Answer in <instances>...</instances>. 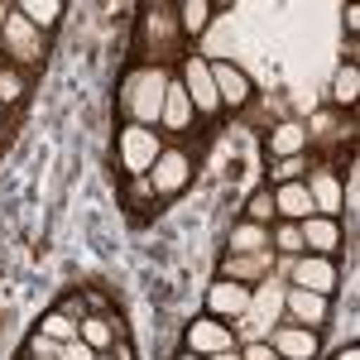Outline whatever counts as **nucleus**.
I'll use <instances>...</instances> for the list:
<instances>
[{
    "label": "nucleus",
    "mask_w": 360,
    "mask_h": 360,
    "mask_svg": "<svg viewBox=\"0 0 360 360\" xmlns=\"http://www.w3.org/2000/svg\"><path fill=\"white\" fill-rule=\"evenodd\" d=\"M164 91H168V72L164 68H139V72H130L125 86H120V111L130 115L125 125L154 130L159 115H164Z\"/></svg>",
    "instance_id": "1"
},
{
    "label": "nucleus",
    "mask_w": 360,
    "mask_h": 360,
    "mask_svg": "<svg viewBox=\"0 0 360 360\" xmlns=\"http://www.w3.org/2000/svg\"><path fill=\"white\" fill-rule=\"evenodd\" d=\"M0 53H10V58H5L10 68L34 72V68L44 63V53H49V34H39V29H34L25 15L10 5V15L0 20Z\"/></svg>",
    "instance_id": "2"
},
{
    "label": "nucleus",
    "mask_w": 360,
    "mask_h": 360,
    "mask_svg": "<svg viewBox=\"0 0 360 360\" xmlns=\"http://www.w3.org/2000/svg\"><path fill=\"white\" fill-rule=\"evenodd\" d=\"M159 154H164L159 130H144V125H125V130H120V168H125L130 178H144Z\"/></svg>",
    "instance_id": "3"
},
{
    "label": "nucleus",
    "mask_w": 360,
    "mask_h": 360,
    "mask_svg": "<svg viewBox=\"0 0 360 360\" xmlns=\"http://www.w3.org/2000/svg\"><path fill=\"white\" fill-rule=\"evenodd\" d=\"M183 91L193 101V115H217L221 111V96H217V82H212V63L207 58H183Z\"/></svg>",
    "instance_id": "4"
},
{
    "label": "nucleus",
    "mask_w": 360,
    "mask_h": 360,
    "mask_svg": "<svg viewBox=\"0 0 360 360\" xmlns=\"http://www.w3.org/2000/svg\"><path fill=\"white\" fill-rule=\"evenodd\" d=\"M144 178H149L154 197H178L183 188H188V183H193V159H188L183 149H164Z\"/></svg>",
    "instance_id": "5"
},
{
    "label": "nucleus",
    "mask_w": 360,
    "mask_h": 360,
    "mask_svg": "<svg viewBox=\"0 0 360 360\" xmlns=\"http://www.w3.org/2000/svg\"><path fill=\"white\" fill-rule=\"evenodd\" d=\"M327 312H332V303H327L322 293H307V288H293V283L283 288V317H288L293 327H312V332H317V327L327 322Z\"/></svg>",
    "instance_id": "6"
},
{
    "label": "nucleus",
    "mask_w": 360,
    "mask_h": 360,
    "mask_svg": "<svg viewBox=\"0 0 360 360\" xmlns=\"http://www.w3.org/2000/svg\"><path fill=\"white\" fill-rule=\"evenodd\" d=\"M293 288H307V293L332 298L336 293V264L322 259V255H298V259H293Z\"/></svg>",
    "instance_id": "7"
},
{
    "label": "nucleus",
    "mask_w": 360,
    "mask_h": 360,
    "mask_svg": "<svg viewBox=\"0 0 360 360\" xmlns=\"http://www.w3.org/2000/svg\"><path fill=\"white\" fill-rule=\"evenodd\" d=\"M240 312H250V288L245 283H231V278H217V283L207 288V317L231 322V317H240Z\"/></svg>",
    "instance_id": "8"
},
{
    "label": "nucleus",
    "mask_w": 360,
    "mask_h": 360,
    "mask_svg": "<svg viewBox=\"0 0 360 360\" xmlns=\"http://www.w3.org/2000/svg\"><path fill=\"white\" fill-rule=\"evenodd\" d=\"M269 346L278 351V360H312L317 356V332L312 327H293V322H278L269 332Z\"/></svg>",
    "instance_id": "9"
},
{
    "label": "nucleus",
    "mask_w": 360,
    "mask_h": 360,
    "mask_svg": "<svg viewBox=\"0 0 360 360\" xmlns=\"http://www.w3.org/2000/svg\"><path fill=\"white\" fill-rule=\"evenodd\" d=\"M231 346H236V336L217 317H197L193 327H188V351L193 356H217V351H231Z\"/></svg>",
    "instance_id": "10"
},
{
    "label": "nucleus",
    "mask_w": 360,
    "mask_h": 360,
    "mask_svg": "<svg viewBox=\"0 0 360 360\" xmlns=\"http://www.w3.org/2000/svg\"><path fill=\"white\" fill-rule=\"evenodd\" d=\"M212 82H217V96H221V111H240L250 101V77L236 63H212Z\"/></svg>",
    "instance_id": "11"
},
{
    "label": "nucleus",
    "mask_w": 360,
    "mask_h": 360,
    "mask_svg": "<svg viewBox=\"0 0 360 360\" xmlns=\"http://www.w3.org/2000/svg\"><path fill=\"white\" fill-rule=\"evenodd\" d=\"M274 269V250H259V255H226L221 259V278L231 283H259V278H269Z\"/></svg>",
    "instance_id": "12"
},
{
    "label": "nucleus",
    "mask_w": 360,
    "mask_h": 360,
    "mask_svg": "<svg viewBox=\"0 0 360 360\" xmlns=\"http://www.w3.org/2000/svg\"><path fill=\"white\" fill-rule=\"evenodd\" d=\"M307 217H317L307 183H283V188H274V221H307Z\"/></svg>",
    "instance_id": "13"
},
{
    "label": "nucleus",
    "mask_w": 360,
    "mask_h": 360,
    "mask_svg": "<svg viewBox=\"0 0 360 360\" xmlns=\"http://www.w3.org/2000/svg\"><path fill=\"white\" fill-rule=\"evenodd\" d=\"M77 336L101 356V351H111L115 341H125L130 332H125V322H120L115 312H106V317H82V322H77Z\"/></svg>",
    "instance_id": "14"
},
{
    "label": "nucleus",
    "mask_w": 360,
    "mask_h": 360,
    "mask_svg": "<svg viewBox=\"0 0 360 360\" xmlns=\"http://www.w3.org/2000/svg\"><path fill=\"white\" fill-rule=\"evenodd\" d=\"M307 193H312V207H317V217H332L341 212V183H336L332 168H307Z\"/></svg>",
    "instance_id": "15"
},
{
    "label": "nucleus",
    "mask_w": 360,
    "mask_h": 360,
    "mask_svg": "<svg viewBox=\"0 0 360 360\" xmlns=\"http://www.w3.org/2000/svg\"><path fill=\"white\" fill-rule=\"evenodd\" d=\"M298 231H303V255L332 259L336 245H341V231H336L332 217H307V221H298Z\"/></svg>",
    "instance_id": "16"
},
{
    "label": "nucleus",
    "mask_w": 360,
    "mask_h": 360,
    "mask_svg": "<svg viewBox=\"0 0 360 360\" xmlns=\"http://www.w3.org/2000/svg\"><path fill=\"white\" fill-rule=\"evenodd\" d=\"M283 288H288V283H278V278H259V283L250 288V312H255L259 322L278 327V322H283Z\"/></svg>",
    "instance_id": "17"
},
{
    "label": "nucleus",
    "mask_w": 360,
    "mask_h": 360,
    "mask_svg": "<svg viewBox=\"0 0 360 360\" xmlns=\"http://www.w3.org/2000/svg\"><path fill=\"white\" fill-rule=\"evenodd\" d=\"M159 125H164V130H188V125H193V101H188V91H183V82H178V77H168Z\"/></svg>",
    "instance_id": "18"
},
{
    "label": "nucleus",
    "mask_w": 360,
    "mask_h": 360,
    "mask_svg": "<svg viewBox=\"0 0 360 360\" xmlns=\"http://www.w3.org/2000/svg\"><path fill=\"white\" fill-rule=\"evenodd\" d=\"M173 39H178L173 5H144V44H159V49H168Z\"/></svg>",
    "instance_id": "19"
},
{
    "label": "nucleus",
    "mask_w": 360,
    "mask_h": 360,
    "mask_svg": "<svg viewBox=\"0 0 360 360\" xmlns=\"http://www.w3.org/2000/svg\"><path fill=\"white\" fill-rule=\"evenodd\" d=\"M15 10H20V15H25V20L39 29V34H53L58 20L68 15V10H63V0H20Z\"/></svg>",
    "instance_id": "20"
},
{
    "label": "nucleus",
    "mask_w": 360,
    "mask_h": 360,
    "mask_svg": "<svg viewBox=\"0 0 360 360\" xmlns=\"http://www.w3.org/2000/svg\"><path fill=\"white\" fill-rule=\"evenodd\" d=\"M226 255H259V250H269V226H255V221H240L231 226V240H226Z\"/></svg>",
    "instance_id": "21"
},
{
    "label": "nucleus",
    "mask_w": 360,
    "mask_h": 360,
    "mask_svg": "<svg viewBox=\"0 0 360 360\" xmlns=\"http://www.w3.org/2000/svg\"><path fill=\"white\" fill-rule=\"evenodd\" d=\"M303 149H307V130L293 125V120H283L274 135H269V154H274V159H293V154H303Z\"/></svg>",
    "instance_id": "22"
},
{
    "label": "nucleus",
    "mask_w": 360,
    "mask_h": 360,
    "mask_svg": "<svg viewBox=\"0 0 360 360\" xmlns=\"http://www.w3.org/2000/svg\"><path fill=\"white\" fill-rule=\"evenodd\" d=\"M212 10L217 5H207V0H183V5H173V20H178V34H202L207 20H212Z\"/></svg>",
    "instance_id": "23"
},
{
    "label": "nucleus",
    "mask_w": 360,
    "mask_h": 360,
    "mask_svg": "<svg viewBox=\"0 0 360 360\" xmlns=\"http://www.w3.org/2000/svg\"><path fill=\"white\" fill-rule=\"evenodd\" d=\"M269 322H259L255 312H240V317H231V336H236V346H255V341H269Z\"/></svg>",
    "instance_id": "24"
},
{
    "label": "nucleus",
    "mask_w": 360,
    "mask_h": 360,
    "mask_svg": "<svg viewBox=\"0 0 360 360\" xmlns=\"http://www.w3.org/2000/svg\"><path fill=\"white\" fill-rule=\"evenodd\" d=\"M269 250H278V255H303V231H298V221H274Z\"/></svg>",
    "instance_id": "25"
},
{
    "label": "nucleus",
    "mask_w": 360,
    "mask_h": 360,
    "mask_svg": "<svg viewBox=\"0 0 360 360\" xmlns=\"http://www.w3.org/2000/svg\"><path fill=\"white\" fill-rule=\"evenodd\" d=\"M332 96H336V106H356V96H360V72H356V63H346V68L336 72Z\"/></svg>",
    "instance_id": "26"
},
{
    "label": "nucleus",
    "mask_w": 360,
    "mask_h": 360,
    "mask_svg": "<svg viewBox=\"0 0 360 360\" xmlns=\"http://www.w3.org/2000/svg\"><path fill=\"white\" fill-rule=\"evenodd\" d=\"M245 221H255V226L274 221V188H259V193L245 202Z\"/></svg>",
    "instance_id": "27"
},
{
    "label": "nucleus",
    "mask_w": 360,
    "mask_h": 360,
    "mask_svg": "<svg viewBox=\"0 0 360 360\" xmlns=\"http://www.w3.org/2000/svg\"><path fill=\"white\" fill-rule=\"evenodd\" d=\"M303 173H307V159L293 154V159H278V164L269 168V183H274V188H283V183H303Z\"/></svg>",
    "instance_id": "28"
},
{
    "label": "nucleus",
    "mask_w": 360,
    "mask_h": 360,
    "mask_svg": "<svg viewBox=\"0 0 360 360\" xmlns=\"http://www.w3.org/2000/svg\"><path fill=\"white\" fill-rule=\"evenodd\" d=\"M39 332L53 336V341H72V336H77V322H68V317L53 307V312H44V317H39Z\"/></svg>",
    "instance_id": "29"
},
{
    "label": "nucleus",
    "mask_w": 360,
    "mask_h": 360,
    "mask_svg": "<svg viewBox=\"0 0 360 360\" xmlns=\"http://www.w3.org/2000/svg\"><path fill=\"white\" fill-rule=\"evenodd\" d=\"M20 96H25V72L20 68H5L0 72V106H20Z\"/></svg>",
    "instance_id": "30"
},
{
    "label": "nucleus",
    "mask_w": 360,
    "mask_h": 360,
    "mask_svg": "<svg viewBox=\"0 0 360 360\" xmlns=\"http://www.w3.org/2000/svg\"><path fill=\"white\" fill-rule=\"evenodd\" d=\"M125 202H130V212H149V207H154V188H149V178H130Z\"/></svg>",
    "instance_id": "31"
},
{
    "label": "nucleus",
    "mask_w": 360,
    "mask_h": 360,
    "mask_svg": "<svg viewBox=\"0 0 360 360\" xmlns=\"http://www.w3.org/2000/svg\"><path fill=\"white\" fill-rule=\"evenodd\" d=\"M58 346H63V341H53V336H44V332H34V336H29V346H25V356L58 360Z\"/></svg>",
    "instance_id": "32"
},
{
    "label": "nucleus",
    "mask_w": 360,
    "mask_h": 360,
    "mask_svg": "<svg viewBox=\"0 0 360 360\" xmlns=\"http://www.w3.org/2000/svg\"><path fill=\"white\" fill-rule=\"evenodd\" d=\"M58 360H96V351L86 346L82 336H72V341H63V346H58Z\"/></svg>",
    "instance_id": "33"
},
{
    "label": "nucleus",
    "mask_w": 360,
    "mask_h": 360,
    "mask_svg": "<svg viewBox=\"0 0 360 360\" xmlns=\"http://www.w3.org/2000/svg\"><path fill=\"white\" fill-rule=\"evenodd\" d=\"M58 312H63L68 322H82V317H91V312H86V303H82V293H68V298L58 303Z\"/></svg>",
    "instance_id": "34"
},
{
    "label": "nucleus",
    "mask_w": 360,
    "mask_h": 360,
    "mask_svg": "<svg viewBox=\"0 0 360 360\" xmlns=\"http://www.w3.org/2000/svg\"><path fill=\"white\" fill-rule=\"evenodd\" d=\"M82 303H86L91 317H106V312H111V303H106V293H101V288H82Z\"/></svg>",
    "instance_id": "35"
},
{
    "label": "nucleus",
    "mask_w": 360,
    "mask_h": 360,
    "mask_svg": "<svg viewBox=\"0 0 360 360\" xmlns=\"http://www.w3.org/2000/svg\"><path fill=\"white\" fill-rule=\"evenodd\" d=\"M240 360H278V351L269 341H255V346H240Z\"/></svg>",
    "instance_id": "36"
},
{
    "label": "nucleus",
    "mask_w": 360,
    "mask_h": 360,
    "mask_svg": "<svg viewBox=\"0 0 360 360\" xmlns=\"http://www.w3.org/2000/svg\"><path fill=\"white\" fill-rule=\"evenodd\" d=\"M111 356H115V360H135V346H130V336H125V341H115Z\"/></svg>",
    "instance_id": "37"
},
{
    "label": "nucleus",
    "mask_w": 360,
    "mask_h": 360,
    "mask_svg": "<svg viewBox=\"0 0 360 360\" xmlns=\"http://www.w3.org/2000/svg\"><path fill=\"white\" fill-rule=\"evenodd\" d=\"M336 360H360V346H356V341H346V346L336 351Z\"/></svg>",
    "instance_id": "38"
},
{
    "label": "nucleus",
    "mask_w": 360,
    "mask_h": 360,
    "mask_svg": "<svg viewBox=\"0 0 360 360\" xmlns=\"http://www.w3.org/2000/svg\"><path fill=\"white\" fill-rule=\"evenodd\" d=\"M207 360H240V346H231V351H217V356H207Z\"/></svg>",
    "instance_id": "39"
},
{
    "label": "nucleus",
    "mask_w": 360,
    "mask_h": 360,
    "mask_svg": "<svg viewBox=\"0 0 360 360\" xmlns=\"http://www.w3.org/2000/svg\"><path fill=\"white\" fill-rule=\"evenodd\" d=\"M178 360H207V356H193V351H183V356H178Z\"/></svg>",
    "instance_id": "40"
},
{
    "label": "nucleus",
    "mask_w": 360,
    "mask_h": 360,
    "mask_svg": "<svg viewBox=\"0 0 360 360\" xmlns=\"http://www.w3.org/2000/svg\"><path fill=\"white\" fill-rule=\"evenodd\" d=\"M96 360H115V356H111V351H101V356H96Z\"/></svg>",
    "instance_id": "41"
},
{
    "label": "nucleus",
    "mask_w": 360,
    "mask_h": 360,
    "mask_svg": "<svg viewBox=\"0 0 360 360\" xmlns=\"http://www.w3.org/2000/svg\"><path fill=\"white\" fill-rule=\"evenodd\" d=\"M5 68H10V63H5V53H0V72H5Z\"/></svg>",
    "instance_id": "42"
},
{
    "label": "nucleus",
    "mask_w": 360,
    "mask_h": 360,
    "mask_svg": "<svg viewBox=\"0 0 360 360\" xmlns=\"http://www.w3.org/2000/svg\"><path fill=\"white\" fill-rule=\"evenodd\" d=\"M25 360H39V356H25Z\"/></svg>",
    "instance_id": "43"
}]
</instances>
